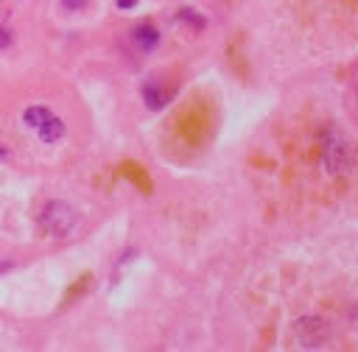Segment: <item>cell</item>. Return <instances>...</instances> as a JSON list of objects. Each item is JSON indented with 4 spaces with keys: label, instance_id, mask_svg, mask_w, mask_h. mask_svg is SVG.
I'll use <instances>...</instances> for the list:
<instances>
[{
    "label": "cell",
    "instance_id": "6da1fadb",
    "mask_svg": "<svg viewBox=\"0 0 358 352\" xmlns=\"http://www.w3.org/2000/svg\"><path fill=\"white\" fill-rule=\"evenodd\" d=\"M42 224H45V230H51L54 235H67L76 227V212L67 204H62V201H51V204H45V210H42Z\"/></svg>",
    "mask_w": 358,
    "mask_h": 352
},
{
    "label": "cell",
    "instance_id": "7a4b0ae2",
    "mask_svg": "<svg viewBox=\"0 0 358 352\" xmlns=\"http://www.w3.org/2000/svg\"><path fill=\"white\" fill-rule=\"evenodd\" d=\"M62 135H65V123H62L59 118H54V115L39 126V138H42V143H56V140H62Z\"/></svg>",
    "mask_w": 358,
    "mask_h": 352
},
{
    "label": "cell",
    "instance_id": "3957f363",
    "mask_svg": "<svg viewBox=\"0 0 358 352\" xmlns=\"http://www.w3.org/2000/svg\"><path fill=\"white\" fill-rule=\"evenodd\" d=\"M328 165H330V170H344L347 168L344 143L339 138H330V143H328Z\"/></svg>",
    "mask_w": 358,
    "mask_h": 352
},
{
    "label": "cell",
    "instance_id": "277c9868",
    "mask_svg": "<svg viewBox=\"0 0 358 352\" xmlns=\"http://www.w3.org/2000/svg\"><path fill=\"white\" fill-rule=\"evenodd\" d=\"M134 42L143 48V51H154L157 48V42H160V34H157V28H151V25H140V28H134Z\"/></svg>",
    "mask_w": 358,
    "mask_h": 352
},
{
    "label": "cell",
    "instance_id": "5b68a950",
    "mask_svg": "<svg viewBox=\"0 0 358 352\" xmlns=\"http://www.w3.org/2000/svg\"><path fill=\"white\" fill-rule=\"evenodd\" d=\"M48 118H51V112L45 109V107H28V109L23 112V120H25L28 126H36V129H39L45 120H48Z\"/></svg>",
    "mask_w": 358,
    "mask_h": 352
},
{
    "label": "cell",
    "instance_id": "8992f818",
    "mask_svg": "<svg viewBox=\"0 0 358 352\" xmlns=\"http://www.w3.org/2000/svg\"><path fill=\"white\" fill-rule=\"evenodd\" d=\"M143 96H146V104H149V109H162V104H165V93L160 90L157 84H146Z\"/></svg>",
    "mask_w": 358,
    "mask_h": 352
},
{
    "label": "cell",
    "instance_id": "52a82bcc",
    "mask_svg": "<svg viewBox=\"0 0 358 352\" xmlns=\"http://www.w3.org/2000/svg\"><path fill=\"white\" fill-rule=\"evenodd\" d=\"M179 17L188 20V23H193L196 28H202V25H204V20H202V17H196V14H193V12H188V9H185V12H179Z\"/></svg>",
    "mask_w": 358,
    "mask_h": 352
},
{
    "label": "cell",
    "instance_id": "ba28073f",
    "mask_svg": "<svg viewBox=\"0 0 358 352\" xmlns=\"http://www.w3.org/2000/svg\"><path fill=\"white\" fill-rule=\"evenodd\" d=\"M9 42H12V34H9L6 28H0V48H6Z\"/></svg>",
    "mask_w": 358,
    "mask_h": 352
},
{
    "label": "cell",
    "instance_id": "9c48e42d",
    "mask_svg": "<svg viewBox=\"0 0 358 352\" xmlns=\"http://www.w3.org/2000/svg\"><path fill=\"white\" fill-rule=\"evenodd\" d=\"M138 0H118V9H131Z\"/></svg>",
    "mask_w": 358,
    "mask_h": 352
},
{
    "label": "cell",
    "instance_id": "30bf717a",
    "mask_svg": "<svg viewBox=\"0 0 358 352\" xmlns=\"http://www.w3.org/2000/svg\"><path fill=\"white\" fill-rule=\"evenodd\" d=\"M3 154H6V151H3V148H0V157H3Z\"/></svg>",
    "mask_w": 358,
    "mask_h": 352
}]
</instances>
